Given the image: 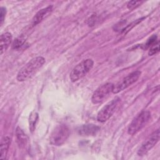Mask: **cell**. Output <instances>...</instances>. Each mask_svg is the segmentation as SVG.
<instances>
[{
	"label": "cell",
	"mask_w": 160,
	"mask_h": 160,
	"mask_svg": "<svg viewBox=\"0 0 160 160\" xmlns=\"http://www.w3.org/2000/svg\"><path fill=\"white\" fill-rule=\"evenodd\" d=\"M159 51V41H156L150 48L148 54L149 56H152L156 53H158Z\"/></svg>",
	"instance_id": "cell-16"
},
{
	"label": "cell",
	"mask_w": 160,
	"mask_h": 160,
	"mask_svg": "<svg viewBox=\"0 0 160 160\" xmlns=\"http://www.w3.org/2000/svg\"><path fill=\"white\" fill-rule=\"evenodd\" d=\"M141 72L139 71H135L129 74L121 81L118 82L115 85L114 84L112 93L117 94L130 86L131 84H132L133 83L138 81V79L141 76Z\"/></svg>",
	"instance_id": "cell-7"
},
{
	"label": "cell",
	"mask_w": 160,
	"mask_h": 160,
	"mask_svg": "<svg viewBox=\"0 0 160 160\" xmlns=\"http://www.w3.org/2000/svg\"><path fill=\"white\" fill-rule=\"evenodd\" d=\"M38 118H39L38 114V112H36L35 111H32L29 116V129L32 132L36 129V124H37V122L38 121Z\"/></svg>",
	"instance_id": "cell-14"
},
{
	"label": "cell",
	"mask_w": 160,
	"mask_h": 160,
	"mask_svg": "<svg viewBox=\"0 0 160 160\" xmlns=\"http://www.w3.org/2000/svg\"><path fill=\"white\" fill-rule=\"evenodd\" d=\"M121 99L116 97L105 105L98 112L97 115V119L98 121L104 122L108 120L116 111L120 104Z\"/></svg>",
	"instance_id": "cell-5"
},
{
	"label": "cell",
	"mask_w": 160,
	"mask_h": 160,
	"mask_svg": "<svg viewBox=\"0 0 160 160\" xmlns=\"http://www.w3.org/2000/svg\"><path fill=\"white\" fill-rule=\"evenodd\" d=\"M156 39H157L156 36L154 35V36H151V37L148 40V41L146 42V44H145V46H144L145 48H148L151 47V46L156 41Z\"/></svg>",
	"instance_id": "cell-19"
},
{
	"label": "cell",
	"mask_w": 160,
	"mask_h": 160,
	"mask_svg": "<svg viewBox=\"0 0 160 160\" xmlns=\"http://www.w3.org/2000/svg\"><path fill=\"white\" fill-rule=\"evenodd\" d=\"M69 134V128L66 124H59L52 132L50 136V142L54 146H61L68 139Z\"/></svg>",
	"instance_id": "cell-4"
},
{
	"label": "cell",
	"mask_w": 160,
	"mask_h": 160,
	"mask_svg": "<svg viewBox=\"0 0 160 160\" xmlns=\"http://www.w3.org/2000/svg\"><path fill=\"white\" fill-rule=\"evenodd\" d=\"M100 130V128L92 124H84L79 127L78 132L81 136H94Z\"/></svg>",
	"instance_id": "cell-10"
},
{
	"label": "cell",
	"mask_w": 160,
	"mask_h": 160,
	"mask_svg": "<svg viewBox=\"0 0 160 160\" xmlns=\"http://www.w3.org/2000/svg\"><path fill=\"white\" fill-rule=\"evenodd\" d=\"M151 113L149 111H142L138 114L129 124L128 132L130 135H134L143 128L149 122Z\"/></svg>",
	"instance_id": "cell-3"
},
{
	"label": "cell",
	"mask_w": 160,
	"mask_h": 160,
	"mask_svg": "<svg viewBox=\"0 0 160 160\" xmlns=\"http://www.w3.org/2000/svg\"><path fill=\"white\" fill-rule=\"evenodd\" d=\"M11 142V139L8 136L4 137L1 141V152L0 159H4L7 156V153L9 148Z\"/></svg>",
	"instance_id": "cell-12"
},
{
	"label": "cell",
	"mask_w": 160,
	"mask_h": 160,
	"mask_svg": "<svg viewBox=\"0 0 160 160\" xmlns=\"http://www.w3.org/2000/svg\"><path fill=\"white\" fill-rule=\"evenodd\" d=\"M6 14V9L4 7L1 8V13H0V25L2 26V24L4 22V18Z\"/></svg>",
	"instance_id": "cell-20"
},
{
	"label": "cell",
	"mask_w": 160,
	"mask_h": 160,
	"mask_svg": "<svg viewBox=\"0 0 160 160\" xmlns=\"http://www.w3.org/2000/svg\"><path fill=\"white\" fill-rule=\"evenodd\" d=\"M94 61L91 59H84L78 63L70 73V79L72 82H76L83 78L92 68Z\"/></svg>",
	"instance_id": "cell-2"
},
{
	"label": "cell",
	"mask_w": 160,
	"mask_h": 160,
	"mask_svg": "<svg viewBox=\"0 0 160 160\" xmlns=\"http://www.w3.org/2000/svg\"><path fill=\"white\" fill-rule=\"evenodd\" d=\"M12 41V35L10 32H4L1 36V54H2L9 48Z\"/></svg>",
	"instance_id": "cell-11"
},
{
	"label": "cell",
	"mask_w": 160,
	"mask_h": 160,
	"mask_svg": "<svg viewBox=\"0 0 160 160\" xmlns=\"http://www.w3.org/2000/svg\"><path fill=\"white\" fill-rule=\"evenodd\" d=\"M16 138H17V141L19 146H26L28 141V137L26 134L23 132V131L19 128L18 127L16 128Z\"/></svg>",
	"instance_id": "cell-13"
},
{
	"label": "cell",
	"mask_w": 160,
	"mask_h": 160,
	"mask_svg": "<svg viewBox=\"0 0 160 160\" xmlns=\"http://www.w3.org/2000/svg\"><path fill=\"white\" fill-rule=\"evenodd\" d=\"M159 139V129H158L154 131L148 138L142 142L141 147L139 148L138 154L139 156H142L146 154L158 142Z\"/></svg>",
	"instance_id": "cell-8"
},
{
	"label": "cell",
	"mask_w": 160,
	"mask_h": 160,
	"mask_svg": "<svg viewBox=\"0 0 160 160\" xmlns=\"http://www.w3.org/2000/svg\"><path fill=\"white\" fill-rule=\"evenodd\" d=\"M44 62L45 59L42 56L32 58L19 71L16 77L17 80L19 82H22L31 78Z\"/></svg>",
	"instance_id": "cell-1"
},
{
	"label": "cell",
	"mask_w": 160,
	"mask_h": 160,
	"mask_svg": "<svg viewBox=\"0 0 160 160\" xmlns=\"http://www.w3.org/2000/svg\"><path fill=\"white\" fill-rule=\"evenodd\" d=\"M144 19V18H141V19H138V20H136V21H134V22H132L131 24H129V26H128L123 31H122V32H124V33H126V32H128L129 31H130L134 26H136L137 24H138L139 22H141V21H142V19Z\"/></svg>",
	"instance_id": "cell-18"
},
{
	"label": "cell",
	"mask_w": 160,
	"mask_h": 160,
	"mask_svg": "<svg viewBox=\"0 0 160 160\" xmlns=\"http://www.w3.org/2000/svg\"><path fill=\"white\" fill-rule=\"evenodd\" d=\"M53 10V6L52 5L49 6L45 8H43L39 10L33 17L32 19V26H36V24L41 22L47 17H48Z\"/></svg>",
	"instance_id": "cell-9"
},
{
	"label": "cell",
	"mask_w": 160,
	"mask_h": 160,
	"mask_svg": "<svg viewBox=\"0 0 160 160\" xmlns=\"http://www.w3.org/2000/svg\"><path fill=\"white\" fill-rule=\"evenodd\" d=\"M113 87L114 84L111 82H107L99 86L92 94V102L95 104L102 102L112 92Z\"/></svg>",
	"instance_id": "cell-6"
},
{
	"label": "cell",
	"mask_w": 160,
	"mask_h": 160,
	"mask_svg": "<svg viewBox=\"0 0 160 160\" xmlns=\"http://www.w3.org/2000/svg\"><path fill=\"white\" fill-rule=\"evenodd\" d=\"M143 2L144 1H131L128 2L127 8L129 9H134L141 5Z\"/></svg>",
	"instance_id": "cell-17"
},
{
	"label": "cell",
	"mask_w": 160,
	"mask_h": 160,
	"mask_svg": "<svg viewBox=\"0 0 160 160\" xmlns=\"http://www.w3.org/2000/svg\"><path fill=\"white\" fill-rule=\"evenodd\" d=\"M27 37L24 35H21L18 37L12 42V48L13 49L17 50L21 48L26 42Z\"/></svg>",
	"instance_id": "cell-15"
}]
</instances>
